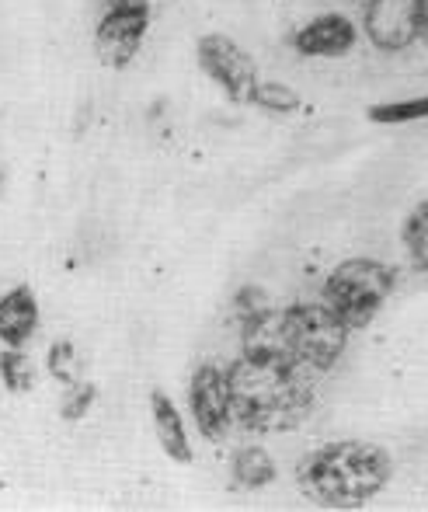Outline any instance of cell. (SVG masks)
Returning <instances> with one entry per match:
<instances>
[{"label": "cell", "mask_w": 428, "mask_h": 512, "mask_svg": "<svg viewBox=\"0 0 428 512\" xmlns=\"http://www.w3.org/2000/svg\"><path fill=\"white\" fill-rule=\"evenodd\" d=\"M394 460L366 439H342L307 453L296 467V485L324 509H359L390 485Z\"/></svg>", "instance_id": "obj_1"}, {"label": "cell", "mask_w": 428, "mask_h": 512, "mask_svg": "<svg viewBox=\"0 0 428 512\" xmlns=\"http://www.w3.org/2000/svg\"><path fill=\"white\" fill-rule=\"evenodd\" d=\"M234 422L251 432L296 429L314 411V391L300 370H282L272 363H255L241 356L227 366Z\"/></svg>", "instance_id": "obj_2"}, {"label": "cell", "mask_w": 428, "mask_h": 512, "mask_svg": "<svg viewBox=\"0 0 428 512\" xmlns=\"http://www.w3.org/2000/svg\"><path fill=\"white\" fill-rule=\"evenodd\" d=\"M397 286V272L376 258H345L324 279L321 300L335 310L348 328H366Z\"/></svg>", "instance_id": "obj_3"}, {"label": "cell", "mask_w": 428, "mask_h": 512, "mask_svg": "<svg viewBox=\"0 0 428 512\" xmlns=\"http://www.w3.org/2000/svg\"><path fill=\"white\" fill-rule=\"evenodd\" d=\"M286 321L289 366L300 373H328L345 356L348 324L328 304H293L282 307Z\"/></svg>", "instance_id": "obj_4"}, {"label": "cell", "mask_w": 428, "mask_h": 512, "mask_svg": "<svg viewBox=\"0 0 428 512\" xmlns=\"http://www.w3.org/2000/svg\"><path fill=\"white\" fill-rule=\"evenodd\" d=\"M150 28V0H108L98 28H94V49L98 60L112 70H122L140 53L143 35Z\"/></svg>", "instance_id": "obj_5"}, {"label": "cell", "mask_w": 428, "mask_h": 512, "mask_svg": "<svg viewBox=\"0 0 428 512\" xmlns=\"http://www.w3.org/2000/svg\"><path fill=\"white\" fill-rule=\"evenodd\" d=\"M195 56H199V67L206 77H213L223 88V95L234 98L237 105H248L255 98L258 88V67L251 60V53L234 42L230 35H202L195 42Z\"/></svg>", "instance_id": "obj_6"}, {"label": "cell", "mask_w": 428, "mask_h": 512, "mask_svg": "<svg viewBox=\"0 0 428 512\" xmlns=\"http://www.w3.org/2000/svg\"><path fill=\"white\" fill-rule=\"evenodd\" d=\"M188 408H192V418L199 425V432L213 443H223V439L234 432V398H230V380L223 366L202 363L199 370L192 373V384H188Z\"/></svg>", "instance_id": "obj_7"}, {"label": "cell", "mask_w": 428, "mask_h": 512, "mask_svg": "<svg viewBox=\"0 0 428 512\" xmlns=\"http://www.w3.org/2000/svg\"><path fill=\"white\" fill-rule=\"evenodd\" d=\"M422 0H369L366 4V39L383 53H401L418 39Z\"/></svg>", "instance_id": "obj_8"}, {"label": "cell", "mask_w": 428, "mask_h": 512, "mask_svg": "<svg viewBox=\"0 0 428 512\" xmlns=\"http://www.w3.org/2000/svg\"><path fill=\"white\" fill-rule=\"evenodd\" d=\"M355 39H359V28L352 25V18L331 11L317 14L307 25H300L293 32V49L300 56H321V60H338V56L352 53Z\"/></svg>", "instance_id": "obj_9"}, {"label": "cell", "mask_w": 428, "mask_h": 512, "mask_svg": "<svg viewBox=\"0 0 428 512\" xmlns=\"http://www.w3.org/2000/svg\"><path fill=\"white\" fill-rule=\"evenodd\" d=\"M35 331H39V300L32 286L21 283L0 297V342L7 349H25Z\"/></svg>", "instance_id": "obj_10"}, {"label": "cell", "mask_w": 428, "mask_h": 512, "mask_svg": "<svg viewBox=\"0 0 428 512\" xmlns=\"http://www.w3.org/2000/svg\"><path fill=\"white\" fill-rule=\"evenodd\" d=\"M150 422H154V436L161 450L168 453L174 464H192V443H188L185 418H181L178 405L164 391L150 394Z\"/></svg>", "instance_id": "obj_11"}, {"label": "cell", "mask_w": 428, "mask_h": 512, "mask_svg": "<svg viewBox=\"0 0 428 512\" xmlns=\"http://www.w3.org/2000/svg\"><path fill=\"white\" fill-rule=\"evenodd\" d=\"M275 460L265 446H241V450L230 457V478H234V488L241 492H258V488L272 485L275 481Z\"/></svg>", "instance_id": "obj_12"}, {"label": "cell", "mask_w": 428, "mask_h": 512, "mask_svg": "<svg viewBox=\"0 0 428 512\" xmlns=\"http://www.w3.org/2000/svg\"><path fill=\"white\" fill-rule=\"evenodd\" d=\"M401 237H404V248H408L411 262H415L422 272H428V199L408 213Z\"/></svg>", "instance_id": "obj_13"}, {"label": "cell", "mask_w": 428, "mask_h": 512, "mask_svg": "<svg viewBox=\"0 0 428 512\" xmlns=\"http://www.w3.org/2000/svg\"><path fill=\"white\" fill-rule=\"evenodd\" d=\"M428 119V95L401 98V102H383L369 108V122H380V126H401V122H418Z\"/></svg>", "instance_id": "obj_14"}, {"label": "cell", "mask_w": 428, "mask_h": 512, "mask_svg": "<svg viewBox=\"0 0 428 512\" xmlns=\"http://www.w3.org/2000/svg\"><path fill=\"white\" fill-rule=\"evenodd\" d=\"M0 380H4V387L14 394L32 391V384H35L32 359H28L21 349H7L4 345V352H0Z\"/></svg>", "instance_id": "obj_15"}, {"label": "cell", "mask_w": 428, "mask_h": 512, "mask_svg": "<svg viewBox=\"0 0 428 512\" xmlns=\"http://www.w3.org/2000/svg\"><path fill=\"white\" fill-rule=\"evenodd\" d=\"M251 105L265 108V112H272V115H293L296 108L303 105V98L296 95L293 88L279 84V81H261L258 88H255V98H251Z\"/></svg>", "instance_id": "obj_16"}, {"label": "cell", "mask_w": 428, "mask_h": 512, "mask_svg": "<svg viewBox=\"0 0 428 512\" xmlns=\"http://www.w3.org/2000/svg\"><path fill=\"white\" fill-rule=\"evenodd\" d=\"M46 370H49V377L53 380H60L63 387H70V384H77L81 380V359H77V349H74V342H56L53 349H49V356H46Z\"/></svg>", "instance_id": "obj_17"}, {"label": "cell", "mask_w": 428, "mask_h": 512, "mask_svg": "<svg viewBox=\"0 0 428 512\" xmlns=\"http://www.w3.org/2000/svg\"><path fill=\"white\" fill-rule=\"evenodd\" d=\"M94 398H98V391H94V384H84V380H77V384H70L67 387V394H63V418L67 422H81V418L91 411L94 405Z\"/></svg>", "instance_id": "obj_18"}, {"label": "cell", "mask_w": 428, "mask_h": 512, "mask_svg": "<svg viewBox=\"0 0 428 512\" xmlns=\"http://www.w3.org/2000/svg\"><path fill=\"white\" fill-rule=\"evenodd\" d=\"M418 39L428 46V0H422V14H418Z\"/></svg>", "instance_id": "obj_19"}, {"label": "cell", "mask_w": 428, "mask_h": 512, "mask_svg": "<svg viewBox=\"0 0 428 512\" xmlns=\"http://www.w3.org/2000/svg\"><path fill=\"white\" fill-rule=\"evenodd\" d=\"M4 185H7V168H0V192H4Z\"/></svg>", "instance_id": "obj_20"}, {"label": "cell", "mask_w": 428, "mask_h": 512, "mask_svg": "<svg viewBox=\"0 0 428 512\" xmlns=\"http://www.w3.org/2000/svg\"><path fill=\"white\" fill-rule=\"evenodd\" d=\"M366 4H369V0H366Z\"/></svg>", "instance_id": "obj_21"}]
</instances>
